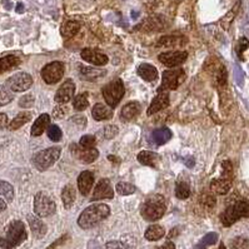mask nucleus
<instances>
[{"label": "nucleus", "mask_w": 249, "mask_h": 249, "mask_svg": "<svg viewBox=\"0 0 249 249\" xmlns=\"http://www.w3.org/2000/svg\"><path fill=\"white\" fill-rule=\"evenodd\" d=\"M167 211V203L164 196L160 194H153L149 196L143 203L141 209L142 217L148 222H156L164 215Z\"/></svg>", "instance_id": "7ed1b4c3"}, {"label": "nucleus", "mask_w": 249, "mask_h": 249, "mask_svg": "<svg viewBox=\"0 0 249 249\" xmlns=\"http://www.w3.org/2000/svg\"><path fill=\"white\" fill-rule=\"evenodd\" d=\"M94 185V174L89 170H84L78 177V188H79V192L84 196H88L90 193L91 188Z\"/></svg>", "instance_id": "f3484780"}, {"label": "nucleus", "mask_w": 249, "mask_h": 249, "mask_svg": "<svg viewBox=\"0 0 249 249\" xmlns=\"http://www.w3.org/2000/svg\"><path fill=\"white\" fill-rule=\"evenodd\" d=\"M247 47H248V40H247V38L240 39L239 43H238V47H237V53H238V55H239L240 59H242V53H243L244 50L247 49Z\"/></svg>", "instance_id": "a18cd8bd"}, {"label": "nucleus", "mask_w": 249, "mask_h": 249, "mask_svg": "<svg viewBox=\"0 0 249 249\" xmlns=\"http://www.w3.org/2000/svg\"><path fill=\"white\" fill-rule=\"evenodd\" d=\"M88 249H102V248H100V244L98 243L97 240H90L88 244Z\"/></svg>", "instance_id": "603ef678"}, {"label": "nucleus", "mask_w": 249, "mask_h": 249, "mask_svg": "<svg viewBox=\"0 0 249 249\" xmlns=\"http://www.w3.org/2000/svg\"><path fill=\"white\" fill-rule=\"evenodd\" d=\"M119 133V129H118L117 125H107L103 130V135L106 139H113L115 138Z\"/></svg>", "instance_id": "ea45409f"}, {"label": "nucleus", "mask_w": 249, "mask_h": 249, "mask_svg": "<svg viewBox=\"0 0 249 249\" xmlns=\"http://www.w3.org/2000/svg\"><path fill=\"white\" fill-rule=\"evenodd\" d=\"M218 249H227V248H226V246H224V244L220 243V246L218 247Z\"/></svg>", "instance_id": "13d9d810"}, {"label": "nucleus", "mask_w": 249, "mask_h": 249, "mask_svg": "<svg viewBox=\"0 0 249 249\" xmlns=\"http://www.w3.org/2000/svg\"><path fill=\"white\" fill-rule=\"evenodd\" d=\"M231 188V179L226 178V177H220V178L213 179L211 182V191L213 192L214 194H224L228 193Z\"/></svg>", "instance_id": "6ab92c4d"}, {"label": "nucleus", "mask_w": 249, "mask_h": 249, "mask_svg": "<svg viewBox=\"0 0 249 249\" xmlns=\"http://www.w3.org/2000/svg\"><path fill=\"white\" fill-rule=\"evenodd\" d=\"M235 78H237L238 84L242 85V82H243V71H242V69L238 65H235Z\"/></svg>", "instance_id": "8fccbe9b"}, {"label": "nucleus", "mask_w": 249, "mask_h": 249, "mask_svg": "<svg viewBox=\"0 0 249 249\" xmlns=\"http://www.w3.org/2000/svg\"><path fill=\"white\" fill-rule=\"evenodd\" d=\"M188 53L187 52H180V50H176V52H165L158 55V60L161 62L164 65L169 68H176L178 65L183 64L187 60Z\"/></svg>", "instance_id": "f8f14e48"}, {"label": "nucleus", "mask_w": 249, "mask_h": 249, "mask_svg": "<svg viewBox=\"0 0 249 249\" xmlns=\"http://www.w3.org/2000/svg\"><path fill=\"white\" fill-rule=\"evenodd\" d=\"M78 69H79L80 78H83V79H85V80L99 79V78H102V76L106 75V73H107L106 71H102V69H98V68L83 67V65H80Z\"/></svg>", "instance_id": "b1692460"}, {"label": "nucleus", "mask_w": 249, "mask_h": 249, "mask_svg": "<svg viewBox=\"0 0 249 249\" xmlns=\"http://www.w3.org/2000/svg\"><path fill=\"white\" fill-rule=\"evenodd\" d=\"M28 238L27 229L21 220H14L6 227L5 234L0 237V249H15Z\"/></svg>", "instance_id": "f03ea898"}, {"label": "nucleus", "mask_w": 249, "mask_h": 249, "mask_svg": "<svg viewBox=\"0 0 249 249\" xmlns=\"http://www.w3.org/2000/svg\"><path fill=\"white\" fill-rule=\"evenodd\" d=\"M34 100L36 98L33 97L32 94H27V95H23V97L19 99V107L21 108H30L34 104Z\"/></svg>", "instance_id": "79ce46f5"}, {"label": "nucleus", "mask_w": 249, "mask_h": 249, "mask_svg": "<svg viewBox=\"0 0 249 249\" xmlns=\"http://www.w3.org/2000/svg\"><path fill=\"white\" fill-rule=\"evenodd\" d=\"M71 122L76 124L79 128H85V125H87V119H85V117H83V115H75V117L71 118Z\"/></svg>", "instance_id": "c03bdc74"}, {"label": "nucleus", "mask_w": 249, "mask_h": 249, "mask_svg": "<svg viewBox=\"0 0 249 249\" xmlns=\"http://www.w3.org/2000/svg\"><path fill=\"white\" fill-rule=\"evenodd\" d=\"M217 242H218V234L217 233H214V231L208 233V234H205L204 237H203V239L200 240V243L204 244L205 247L213 246V244H215Z\"/></svg>", "instance_id": "a19ab883"}, {"label": "nucleus", "mask_w": 249, "mask_h": 249, "mask_svg": "<svg viewBox=\"0 0 249 249\" xmlns=\"http://www.w3.org/2000/svg\"><path fill=\"white\" fill-rule=\"evenodd\" d=\"M71 152L78 160L83 161L84 164H90L94 160H97L99 157V152L95 148H82L79 144H71Z\"/></svg>", "instance_id": "9b49d317"}, {"label": "nucleus", "mask_w": 249, "mask_h": 249, "mask_svg": "<svg viewBox=\"0 0 249 249\" xmlns=\"http://www.w3.org/2000/svg\"><path fill=\"white\" fill-rule=\"evenodd\" d=\"M68 239H69V235H68V234L63 235L62 238H59L58 240H55V242H54V243L52 244V246L48 247L47 249H58V247H59V246H62V244L64 243L65 240H68Z\"/></svg>", "instance_id": "49530a36"}, {"label": "nucleus", "mask_w": 249, "mask_h": 249, "mask_svg": "<svg viewBox=\"0 0 249 249\" xmlns=\"http://www.w3.org/2000/svg\"><path fill=\"white\" fill-rule=\"evenodd\" d=\"M165 234V229L163 228L159 224H153V226H149L144 233V237L145 239L150 240V242H156V240L161 239Z\"/></svg>", "instance_id": "cd10ccee"}, {"label": "nucleus", "mask_w": 249, "mask_h": 249, "mask_svg": "<svg viewBox=\"0 0 249 249\" xmlns=\"http://www.w3.org/2000/svg\"><path fill=\"white\" fill-rule=\"evenodd\" d=\"M13 99H14V94L5 87H1L0 88V107L8 106L9 103L13 102Z\"/></svg>", "instance_id": "e433bc0d"}, {"label": "nucleus", "mask_w": 249, "mask_h": 249, "mask_svg": "<svg viewBox=\"0 0 249 249\" xmlns=\"http://www.w3.org/2000/svg\"><path fill=\"white\" fill-rule=\"evenodd\" d=\"M115 189H117V193H119L120 196H130V194H134L135 191H137V188L134 185L126 182L118 183Z\"/></svg>", "instance_id": "c9c22d12"}, {"label": "nucleus", "mask_w": 249, "mask_h": 249, "mask_svg": "<svg viewBox=\"0 0 249 249\" xmlns=\"http://www.w3.org/2000/svg\"><path fill=\"white\" fill-rule=\"evenodd\" d=\"M17 12L18 13H23L24 12V5L21 3L18 4V6H17Z\"/></svg>", "instance_id": "6e6d98bb"}, {"label": "nucleus", "mask_w": 249, "mask_h": 249, "mask_svg": "<svg viewBox=\"0 0 249 249\" xmlns=\"http://www.w3.org/2000/svg\"><path fill=\"white\" fill-rule=\"evenodd\" d=\"M28 223H29V227L34 237L38 238V239L45 237L48 228L47 224L44 222H41V219H39L38 217H34V215H28Z\"/></svg>", "instance_id": "a211bd4d"}, {"label": "nucleus", "mask_w": 249, "mask_h": 249, "mask_svg": "<svg viewBox=\"0 0 249 249\" xmlns=\"http://www.w3.org/2000/svg\"><path fill=\"white\" fill-rule=\"evenodd\" d=\"M185 73L183 69H172L163 71L161 75V85L158 88V93L165 90H176L184 82Z\"/></svg>", "instance_id": "0eeeda50"}, {"label": "nucleus", "mask_w": 249, "mask_h": 249, "mask_svg": "<svg viewBox=\"0 0 249 249\" xmlns=\"http://www.w3.org/2000/svg\"><path fill=\"white\" fill-rule=\"evenodd\" d=\"M64 75V64L62 62H53L41 69V78L47 84H56Z\"/></svg>", "instance_id": "9d476101"}, {"label": "nucleus", "mask_w": 249, "mask_h": 249, "mask_svg": "<svg viewBox=\"0 0 249 249\" xmlns=\"http://www.w3.org/2000/svg\"><path fill=\"white\" fill-rule=\"evenodd\" d=\"M110 214V208L103 203H95L85 208L78 218V226L82 229H90L107 219Z\"/></svg>", "instance_id": "f257e3e1"}, {"label": "nucleus", "mask_w": 249, "mask_h": 249, "mask_svg": "<svg viewBox=\"0 0 249 249\" xmlns=\"http://www.w3.org/2000/svg\"><path fill=\"white\" fill-rule=\"evenodd\" d=\"M75 198H76V192H75V188L73 187L71 184H68L63 188L62 191V200H63V204L67 209L71 208L75 202Z\"/></svg>", "instance_id": "bb28decb"}, {"label": "nucleus", "mask_w": 249, "mask_h": 249, "mask_svg": "<svg viewBox=\"0 0 249 249\" xmlns=\"http://www.w3.org/2000/svg\"><path fill=\"white\" fill-rule=\"evenodd\" d=\"M74 91H75V84L71 79H67L63 83L62 87L56 90L54 99L58 104H65V103L71 102L74 95Z\"/></svg>", "instance_id": "2eb2a0df"}, {"label": "nucleus", "mask_w": 249, "mask_h": 249, "mask_svg": "<svg viewBox=\"0 0 249 249\" xmlns=\"http://www.w3.org/2000/svg\"><path fill=\"white\" fill-rule=\"evenodd\" d=\"M80 55H82L83 60L91 63V64L97 65V67H104L109 62V58L106 54L102 53L100 50L91 49V48H85V49H83Z\"/></svg>", "instance_id": "ddd939ff"}, {"label": "nucleus", "mask_w": 249, "mask_h": 249, "mask_svg": "<svg viewBox=\"0 0 249 249\" xmlns=\"http://www.w3.org/2000/svg\"><path fill=\"white\" fill-rule=\"evenodd\" d=\"M106 249H130L129 247L126 246L123 242H119V240H111L106 244Z\"/></svg>", "instance_id": "37998d69"}, {"label": "nucleus", "mask_w": 249, "mask_h": 249, "mask_svg": "<svg viewBox=\"0 0 249 249\" xmlns=\"http://www.w3.org/2000/svg\"><path fill=\"white\" fill-rule=\"evenodd\" d=\"M153 139L158 145L165 144L172 139V132H170L169 128H165V126L159 128V129H156L153 132Z\"/></svg>", "instance_id": "7c9ffc66"}, {"label": "nucleus", "mask_w": 249, "mask_h": 249, "mask_svg": "<svg viewBox=\"0 0 249 249\" xmlns=\"http://www.w3.org/2000/svg\"><path fill=\"white\" fill-rule=\"evenodd\" d=\"M33 85V78L28 73H15L10 78H8L5 82V88L9 89L14 93H21L25 91Z\"/></svg>", "instance_id": "1a4fd4ad"}, {"label": "nucleus", "mask_w": 249, "mask_h": 249, "mask_svg": "<svg viewBox=\"0 0 249 249\" xmlns=\"http://www.w3.org/2000/svg\"><path fill=\"white\" fill-rule=\"evenodd\" d=\"M8 124H9L8 115L4 114V113H0V129H3L5 126H8Z\"/></svg>", "instance_id": "09e8293b"}, {"label": "nucleus", "mask_w": 249, "mask_h": 249, "mask_svg": "<svg viewBox=\"0 0 249 249\" xmlns=\"http://www.w3.org/2000/svg\"><path fill=\"white\" fill-rule=\"evenodd\" d=\"M0 196H4L8 202H12L14 199V188L10 183L6 180H1L0 179Z\"/></svg>", "instance_id": "72a5a7b5"}, {"label": "nucleus", "mask_w": 249, "mask_h": 249, "mask_svg": "<svg viewBox=\"0 0 249 249\" xmlns=\"http://www.w3.org/2000/svg\"><path fill=\"white\" fill-rule=\"evenodd\" d=\"M47 129H48L47 130L48 138H49L50 141L59 142L60 139H62L63 133H62V130H60V128H59L58 125H49Z\"/></svg>", "instance_id": "4c0bfd02"}, {"label": "nucleus", "mask_w": 249, "mask_h": 249, "mask_svg": "<svg viewBox=\"0 0 249 249\" xmlns=\"http://www.w3.org/2000/svg\"><path fill=\"white\" fill-rule=\"evenodd\" d=\"M91 115L95 120H108L113 118V109L107 107L106 104H102V103H97L95 106L93 107V110H91Z\"/></svg>", "instance_id": "4be33fe9"}, {"label": "nucleus", "mask_w": 249, "mask_h": 249, "mask_svg": "<svg viewBox=\"0 0 249 249\" xmlns=\"http://www.w3.org/2000/svg\"><path fill=\"white\" fill-rule=\"evenodd\" d=\"M137 159L141 164L148 165V167H157L160 160V157L154 152H149V150H142L137 156Z\"/></svg>", "instance_id": "5701e85b"}, {"label": "nucleus", "mask_w": 249, "mask_h": 249, "mask_svg": "<svg viewBox=\"0 0 249 249\" xmlns=\"http://www.w3.org/2000/svg\"><path fill=\"white\" fill-rule=\"evenodd\" d=\"M104 100L108 104L109 108L114 109L117 108L120 100L123 99L124 93H125V88L122 82V79H115L113 82L108 83V84L103 88L102 90Z\"/></svg>", "instance_id": "423d86ee"}, {"label": "nucleus", "mask_w": 249, "mask_h": 249, "mask_svg": "<svg viewBox=\"0 0 249 249\" xmlns=\"http://www.w3.org/2000/svg\"><path fill=\"white\" fill-rule=\"evenodd\" d=\"M176 196L178 199H187L191 196V185L187 182H178L176 185Z\"/></svg>", "instance_id": "473e14b6"}, {"label": "nucleus", "mask_w": 249, "mask_h": 249, "mask_svg": "<svg viewBox=\"0 0 249 249\" xmlns=\"http://www.w3.org/2000/svg\"><path fill=\"white\" fill-rule=\"evenodd\" d=\"M138 75L141 76L142 79H144L145 82H154L158 78V71L154 65H150L148 63H143L138 67V71H137Z\"/></svg>", "instance_id": "412c9836"}, {"label": "nucleus", "mask_w": 249, "mask_h": 249, "mask_svg": "<svg viewBox=\"0 0 249 249\" xmlns=\"http://www.w3.org/2000/svg\"><path fill=\"white\" fill-rule=\"evenodd\" d=\"M169 93H167V91H160V93H158V95L153 99L152 104H150V107L147 110V115L150 117V115L156 114L158 111L168 108V107H169Z\"/></svg>", "instance_id": "dca6fc26"}, {"label": "nucleus", "mask_w": 249, "mask_h": 249, "mask_svg": "<svg viewBox=\"0 0 249 249\" xmlns=\"http://www.w3.org/2000/svg\"><path fill=\"white\" fill-rule=\"evenodd\" d=\"M156 249H176V246H174L173 242H167V243H164L163 246L158 247Z\"/></svg>", "instance_id": "3c124183"}, {"label": "nucleus", "mask_w": 249, "mask_h": 249, "mask_svg": "<svg viewBox=\"0 0 249 249\" xmlns=\"http://www.w3.org/2000/svg\"><path fill=\"white\" fill-rule=\"evenodd\" d=\"M142 111V106L141 103L138 102H129L128 104L122 108L120 111V118L125 122H129V120L134 119L135 117H138L139 113Z\"/></svg>", "instance_id": "aec40b11"}, {"label": "nucleus", "mask_w": 249, "mask_h": 249, "mask_svg": "<svg viewBox=\"0 0 249 249\" xmlns=\"http://www.w3.org/2000/svg\"><path fill=\"white\" fill-rule=\"evenodd\" d=\"M95 143H97V141H95V137H93V135H83L82 138L79 139L80 147L87 148V149H89V148H94Z\"/></svg>", "instance_id": "58836bf2"}, {"label": "nucleus", "mask_w": 249, "mask_h": 249, "mask_svg": "<svg viewBox=\"0 0 249 249\" xmlns=\"http://www.w3.org/2000/svg\"><path fill=\"white\" fill-rule=\"evenodd\" d=\"M32 117L33 114L30 113V111H21V113H19V114L17 115V117H15L9 124H8V129L9 130L19 129L20 126L29 123L30 120H32Z\"/></svg>", "instance_id": "a878e982"}, {"label": "nucleus", "mask_w": 249, "mask_h": 249, "mask_svg": "<svg viewBox=\"0 0 249 249\" xmlns=\"http://www.w3.org/2000/svg\"><path fill=\"white\" fill-rule=\"evenodd\" d=\"M60 154H62V148H47V149L38 152L36 156L33 157V164L39 172H44L58 160Z\"/></svg>", "instance_id": "39448f33"}, {"label": "nucleus", "mask_w": 249, "mask_h": 249, "mask_svg": "<svg viewBox=\"0 0 249 249\" xmlns=\"http://www.w3.org/2000/svg\"><path fill=\"white\" fill-rule=\"evenodd\" d=\"M80 29V24L75 20H65L60 28V33L64 38H71Z\"/></svg>", "instance_id": "c756f323"}, {"label": "nucleus", "mask_w": 249, "mask_h": 249, "mask_svg": "<svg viewBox=\"0 0 249 249\" xmlns=\"http://www.w3.org/2000/svg\"><path fill=\"white\" fill-rule=\"evenodd\" d=\"M5 209H6V203H5V200L1 199V198H0V212L5 211Z\"/></svg>", "instance_id": "864d4df0"}, {"label": "nucleus", "mask_w": 249, "mask_h": 249, "mask_svg": "<svg viewBox=\"0 0 249 249\" xmlns=\"http://www.w3.org/2000/svg\"><path fill=\"white\" fill-rule=\"evenodd\" d=\"M108 159H109V160H111V161H115V163H119V161H120V159L117 158V157H114V156H109Z\"/></svg>", "instance_id": "5fc2aeb1"}, {"label": "nucleus", "mask_w": 249, "mask_h": 249, "mask_svg": "<svg viewBox=\"0 0 249 249\" xmlns=\"http://www.w3.org/2000/svg\"><path fill=\"white\" fill-rule=\"evenodd\" d=\"M50 123V115L49 114H41L40 117L36 118V120L34 122L32 126V135L33 137H39L43 133L45 132L48 126H49Z\"/></svg>", "instance_id": "393cba45"}, {"label": "nucleus", "mask_w": 249, "mask_h": 249, "mask_svg": "<svg viewBox=\"0 0 249 249\" xmlns=\"http://www.w3.org/2000/svg\"><path fill=\"white\" fill-rule=\"evenodd\" d=\"M56 205L52 198L44 192H39L36 193V199H34V213L39 218L49 217L52 214L55 213Z\"/></svg>", "instance_id": "6e6552de"}, {"label": "nucleus", "mask_w": 249, "mask_h": 249, "mask_svg": "<svg viewBox=\"0 0 249 249\" xmlns=\"http://www.w3.org/2000/svg\"><path fill=\"white\" fill-rule=\"evenodd\" d=\"M137 17H138V13H137V12L133 13V18H137Z\"/></svg>", "instance_id": "bf43d9fd"}, {"label": "nucleus", "mask_w": 249, "mask_h": 249, "mask_svg": "<svg viewBox=\"0 0 249 249\" xmlns=\"http://www.w3.org/2000/svg\"><path fill=\"white\" fill-rule=\"evenodd\" d=\"M20 64V59L15 55H6L0 58V74L5 73L8 71H12L15 67Z\"/></svg>", "instance_id": "c85d7f7f"}, {"label": "nucleus", "mask_w": 249, "mask_h": 249, "mask_svg": "<svg viewBox=\"0 0 249 249\" xmlns=\"http://www.w3.org/2000/svg\"><path fill=\"white\" fill-rule=\"evenodd\" d=\"M63 104H59L58 107H56L55 109H54V111H53V117L54 118H58V119H60V118H63L65 115V109L63 108Z\"/></svg>", "instance_id": "de8ad7c7"}, {"label": "nucleus", "mask_w": 249, "mask_h": 249, "mask_svg": "<svg viewBox=\"0 0 249 249\" xmlns=\"http://www.w3.org/2000/svg\"><path fill=\"white\" fill-rule=\"evenodd\" d=\"M114 196V191L111 188L110 182L109 179L103 178L98 182L97 187L94 189V193L91 196V200L95 202V200H102V199H113Z\"/></svg>", "instance_id": "4468645a"}, {"label": "nucleus", "mask_w": 249, "mask_h": 249, "mask_svg": "<svg viewBox=\"0 0 249 249\" xmlns=\"http://www.w3.org/2000/svg\"><path fill=\"white\" fill-rule=\"evenodd\" d=\"M183 41H187V39L182 38V36H163L158 40V44L157 47H164V48H173L177 45L185 44Z\"/></svg>", "instance_id": "2f4dec72"}, {"label": "nucleus", "mask_w": 249, "mask_h": 249, "mask_svg": "<svg viewBox=\"0 0 249 249\" xmlns=\"http://www.w3.org/2000/svg\"><path fill=\"white\" fill-rule=\"evenodd\" d=\"M73 107L75 110L78 111H83L89 107V102H88V94L87 93H82L79 95H76L74 98L73 102Z\"/></svg>", "instance_id": "f704fd0d"}, {"label": "nucleus", "mask_w": 249, "mask_h": 249, "mask_svg": "<svg viewBox=\"0 0 249 249\" xmlns=\"http://www.w3.org/2000/svg\"><path fill=\"white\" fill-rule=\"evenodd\" d=\"M193 249H207V247H205L204 244H202V243H200V242H199V243L196 244V246L194 247Z\"/></svg>", "instance_id": "4d7b16f0"}, {"label": "nucleus", "mask_w": 249, "mask_h": 249, "mask_svg": "<svg viewBox=\"0 0 249 249\" xmlns=\"http://www.w3.org/2000/svg\"><path fill=\"white\" fill-rule=\"evenodd\" d=\"M248 202L247 200H239L234 204L229 205L226 211L220 215V222L224 227L233 226L235 222L243 217H248Z\"/></svg>", "instance_id": "20e7f679"}]
</instances>
